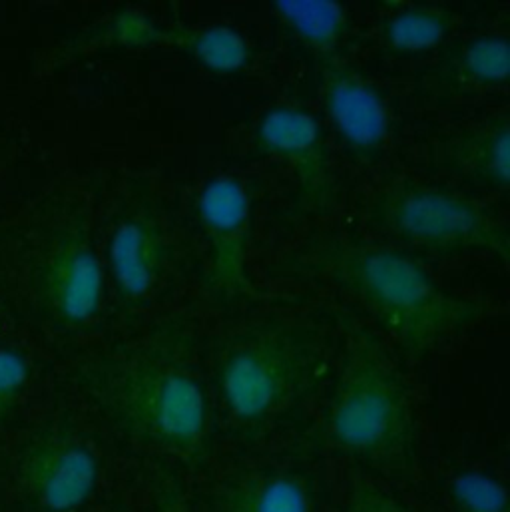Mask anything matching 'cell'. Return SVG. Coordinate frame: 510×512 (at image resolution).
Returning a JSON list of instances; mask_svg holds the SVG:
<instances>
[{"label":"cell","mask_w":510,"mask_h":512,"mask_svg":"<svg viewBox=\"0 0 510 512\" xmlns=\"http://www.w3.org/2000/svg\"><path fill=\"white\" fill-rule=\"evenodd\" d=\"M250 210V196L234 176H214L198 194L200 224L216 242L224 263L240 254V242L250 226Z\"/></svg>","instance_id":"8fae6325"},{"label":"cell","mask_w":510,"mask_h":512,"mask_svg":"<svg viewBox=\"0 0 510 512\" xmlns=\"http://www.w3.org/2000/svg\"><path fill=\"white\" fill-rule=\"evenodd\" d=\"M345 287L411 345H433L451 335L467 307L447 295L409 256L389 248L351 250L341 259Z\"/></svg>","instance_id":"6da1fadb"},{"label":"cell","mask_w":510,"mask_h":512,"mask_svg":"<svg viewBox=\"0 0 510 512\" xmlns=\"http://www.w3.org/2000/svg\"><path fill=\"white\" fill-rule=\"evenodd\" d=\"M385 226L401 240L435 250H487L507 257L509 240L487 212L437 188L409 186L383 196Z\"/></svg>","instance_id":"277c9868"},{"label":"cell","mask_w":510,"mask_h":512,"mask_svg":"<svg viewBox=\"0 0 510 512\" xmlns=\"http://www.w3.org/2000/svg\"><path fill=\"white\" fill-rule=\"evenodd\" d=\"M447 18L429 8H405L389 18L385 36L395 50L425 52L447 36Z\"/></svg>","instance_id":"5bb4252c"},{"label":"cell","mask_w":510,"mask_h":512,"mask_svg":"<svg viewBox=\"0 0 510 512\" xmlns=\"http://www.w3.org/2000/svg\"><path fill=\"white\" fill-rule=\"evenodd\" d=\"M303 365L293 347L279 339H246L220 361L218 389L228 411L257 423L279 411L301 381Z\"/></svg>","instance_id":"5b68a950"},{"label":"cell","mask_w":510,"mask_h":512,"mask_svg":"<svg viewBox=\"0 0 510 512\" xmlns=\"http://www.w3.org/2000/svg\"><path fill=\"white\" fill-rule=\"evenodd\" d=\"M48 295L56 315L68 325L92 321L104 299V267L90 242L70 238L52 256Z\"/></svg>","instance_id":"ba28073f"},{"label":"cell","mask_w":510,"mask_h":512,"mask_svg":"<svg viewBox=\"0 0 510 512\" xmlns=\"http://www.w3.org/2000/svg\"><path fill=\"white\" fill-rule=\"evenodd\" d=\"M451 495L463 512H509L505 487L485 473H461L451 485Z\"/></svg>","instance_id":"ac0fdd59"},{"label":"cell","mask_w":510,"mask_h":512,"mask_svg":"<svg viewBox=\"0 0 510 512\" xmlns=\"http://www.w3.org/2000/svg\"><path fill=\"white\" fill-rule=\"evenodd\" d=\"M100 465L78 439H52L24 461L22 481L32 501L46 512H76L94 495Z\"/></svg>","instance_id":"8992f818"},{"label":"cell","mask_w":510,"mask_h":512,"mask_svg":"<svg viewBox=\"0 0 510 512\" xmlns=\"http://www.w3.org/2000/svg\"><path fill=\"white\" fill-rule=\"evenodd\" d=\"M114 407L132 433L176 453L192 451L208 429L202 383L162 361L130 365L114 387Z\"/></svg>","instance_id":"7a4b0ae2"},{"label":"cell","mask_w":510,"mask_h":512,"mask_svg":"<svg viewBox=\"0 0 510 512\" xmlns=\"http://www.w3.org/2000/svg\"><path fill=\"white\" fill-rule=\"evenodd\" d=\"M463 72L481 86H503L510 74V46L505 34L473 38L461 56Z\"/></svg>","instance_id":"9a60e30c"},{"label":"cell","mask_w":510,"mask_h":512,"mask_svg":"<svg viewBox=\"0 0 510 512\" xmlns=\"http://www.w3.org/2000/svg\"><path fill=\"white\" fill-rule=\"evenodd\" d=\"M345 512H413L411 509H407L405 505H401L399 501L391 499L389 495L385 493H375V491H365V493H359L349 509Z\"/></svg>","instance_id":"ffe728a7"},{"label":"cell","mask_w":510,"mask_h":512,"mask_svg":"<svg viewBox=\"0 0 510 512\" xmlns=\"http://www.w3.org/2000/svg\"><path fill=\"white\" fill-rule=\"evenodd\" d=\"M164 259V238L150 218L128 216L112 230L106 261L110 277L126 301H142L156 291Z\"/></svg>","instance_id":"52a82bcc"},{"label":"cell","mask_w":510,"mask_h":512,"mask_svg":"<svg viewBox=\"0 0 510 512\" xmlns=\"http://www.w3.org/2000/svg\"><path fill=\"white\" fill-rule=\"evenodd\" d=\"M198 60L214 72H236L248 62L244 36L230 26H210L194 38Z\"/></svg>","instance_id":"e0dca14e"},{"label":"cell","mask_w":510,"mask_h":512,"mask_svg":"<svg viewBox=\"0 0 510 512\" xmlns=\"http://www.w3.org/2000/svg\"><path fill=\"white\" fill-rule=\"evenodd\" d=\"M329 433L339 449L363 459H385L405 447L411 413L389 365L375 357L351 363L329 409Z\"/></svg>","instance_id":"3957f363"},{"label":"cell","mask_w":510,"mask_h":512,"mask_svg":"<svg viewBox=\"0 0 510 512\" xmlns=\"http://www.w3.org/2000/svg\"><path fill=\"white\" fill-rule=\"evenodd\" d=\"M30 377V365L26 357L8 347H0V417L10 409L16 397L22 393Z\"/></svg>","instance_id":"d6986e66"},{"label":"cell","mask_w":510,"mask_h":512,"mask_svg":"<svg viewBox=\"0 0 510 512\" xmlns=\"http://www.w3.org/2000/svg\"><path fill=\"white\" fill-rule=\"evenodd\" d=\"M257 138L263 148L295 164L305 178L321 176V128L309 112L293 106H273L261 116Z\"/></svg>","instance_id":"30bf717a"},{"label":"cell","mask_w":510,"mask_h":512,"mask_svg":"<svg viewBox=\"0 0 510 512\" xmlns=\"http://www.w3.org/2000/svg\"><path fill=\"white\" fill-rule=\"evenodd\" d=\"M509 124H493L487 128L471 148L469 166L481 178V182L507 190L510 178Z\"/></svg>","instance_id":"2e32d148"},{"label":"cell","mask_w":510,"mask_h":512,"mask_svg":"<svg viewBox=\"0 0 510 512\" xmlns=\"http://www.w3.org/2000/svg\"><path fill=\"white\" fill-rule=\"evenodd\" d=\"M327 114L347 146L357 152L379 150L389 134V114L379 92L349 72H333L325 90Z\"/></svg>","instance_id":"9c48e42d"},{"label":"cell","mask_w":510,"mask_h":512,"mask_svg":"<svg viewBox=\"0 0 510 512\" xmlns=\"http://www.w3.org/2000/svg\"><path fill=\"white\" fill-rule=\"evenodd\" d=\"M230 512H311V507L297 479L271 475L242 485L232 495Z\"/></svg>","instance_id":"7c38bea8"},{"label":"cell","mask_w":510,"mask_h":512,"mask_svg":"<svg viewBox=\"0 0 510 512\" xmlns=\"http://www.w3.org/2000/svg\"><path fill=\"white\" fill-rule=\"evenodd\" d=\"M277 14L303 40L327 46L343 28V8L327 0H283L275 2Z\"/></svg>","instance_id":"4fadbf2b"}]
</instances>
